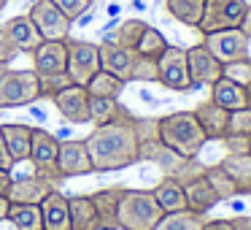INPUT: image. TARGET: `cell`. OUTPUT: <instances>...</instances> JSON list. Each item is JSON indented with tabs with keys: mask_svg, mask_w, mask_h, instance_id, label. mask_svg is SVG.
Masks as SVG:
<instances>
[{
	"mask_svg": "<svg viewBox=\"0 0 251 230\" xmlns=\"http://www.w3.org/2000/svg\"><path fill=\"white\" fill-rule=\"evenodd\" d=\"M87 152L92 160L95 173H108V171H122L127 165L138 163V130L135 116L127 109L119 111L114 122L92 127L87 138Z\"/></svg>",
	"mask_w": 251,
	"mask_h": 230,
	"instance_id": "6da1fadb",
	"label": "cell"
},
{
	"mask_svg": "<svg viewBox=\"0 0 251 230\" xmlns=\"http://www.w3.org/2000/svg\"><path fill=\"white\" fill-rule=\"evenodd\" d=\"M157 130L162 146L181 154V157H197L202 152V146L208 144L195 111H173V114L159 116Z\"/></svg>",
	"mask_w": 251,
	"mask_h": 230,
	"instance_id": "7a4b0ae2",
	"label": "cell"
},
{
	"mask_svg": "<svg viewBox=\"0 0 251 230\" xmlns=\"http://www.w3.org/2000/svg\"><path fill=\"white\" fill-rule=\"evenodd\" d=\"M100 68L111 76L130 82H157V60L141 57L135 49H125L116 44H100Z\"/></svg>",
	"mask_w": 251,
	"mask_h": 230,
	"instance_id": "3957f363",
	"label": "cell"
},
{
	"mask_svg": "<svg viewBox=\"0 0 251 230\" xmlns=\"http://www.w3.org/2000/svg\"><path fill=\"white\" fill-rule=\"evenodd\" d=\"M165 217L151 190H125L116 211L119 230H154Z\"/></svg>",
	"mask_w": 251,
	"mask_h": 230,
	"instance_id": "277c9868",
	"label": "cell"
},
{
	"mask_svg": "<svg viewBox=\"0 0 251 230\" xmlns=\"http://www.w3.org/2000/svg\"><path fill=\"white\" fill-rule=\"evenodd\" d=\"M41 100L38 73L35 71H11L0 79V109H17V106H33Z\"/></svg>",
	"mask_w": 251,
	"mask_h": 230,
	"instance_id": "5b68a950",
	"label": "cell"
},
{
	"mask_svg": "<svg viewBox=\"0 0 251 230\" xmlns=\"http://www.w3.org/2000/svg\"><path fill=\"white\" fill-rule=\"evenodd\" d=\"M57 152H60V141L57 136L46 133L44 127H33V146H30V163L35 168V176L46 179L49 184H60L62 173L57 168Z\"/></svg>",
	"mask_w": 251,
	"mask_h": 230,
	"instance_id": "8992f818",
	"label": "cell"
},
{
	"mask_svg": "<svg viewBox=\"0 0 251 230\" xmlns=\"http://www.w3.org/2000/svg\"><path fill=\"white\" fill-rule=\"evenodd\" d=\"M100 68V46L89 44V41H73L68 38V76L73 84L78 87H87L89 79L95 76Z\"/></svg>",
	"mask_w": 251,
	"mask_h": 230,
	"instance_id": "52a82bcc",
	"label": "cell"
},
{
	"mask_svg": "<svg viewBox=\"0 0 251 230\" xmlns=\"http://www.w3.org/2000/svg\"><path fill=\"white\" fill-rule=\"evenodd\" d=\"M246 6H249L246 0H205V11H202L197 30L202 35H208V33H216V30L240 28Z\"/></svg>",
	"mask_w": 251,
	"mask_h": 230,
	"instance_id": "ba28073f",
	"label": "cell"
},
{
	"mask_svg": "<svg viewBox=\"0 0 251 230\" xmlns=\"http://www.w3.org/2000/svg\"><path fill=\"white\" fill-rule=\"evenodd\" d=\"M249 44H251V38L240 28L216 30V33L202 35V46H205V49L211 52V55L222 62V65L249 57Z\"/></svg>",
	"mask_w": 251,
	"mask_h": 230,
	"instance_id": "9c48e42d",
	"label": "cell"
},
{
	"mask_svg": "<svg viewBox=\"0 0 251 230\" xmlns=\"http://www.w3.org/2000/svg\"><path fill=\"white\" fill-rule=\"evenodd\" d=\"M157 82L173 92H189L192 79H189V65H186V49L170 44L165 55L157 60Z\"/></svg>",
	"mask_w": 251,
	"mask_h": 230,
	"instance_id": "30bf717a",
	"label": "cell"
},
{
	"mask_svg": "<svg viewBox=\"0 0 251 230\" xmlns=\"http://www.w3.org/2000/svg\"><path fill=\"white\" fill-rule=\"evenodd\" d=\"M27 17L33 19L35 30L41 33L44 41H68V35H71L73 22L51 3V0H35Z\"/></svg>",
	"mask_w": 251,
	"mask_h": 230,
	"instance_id": "8fae6325",
	"label": "cell"
},
{
	"mask_svg": "<svg viewBox=\"0 0 251 230\" xmlns=\"http://www.w3.org/2000/svg\"><path fill=\"white\" fill-rule=\"evenodd\" d=\"M186 65H189V79H192V89L197 87H211L213 82L224 76V65L205 49L202 44L186 49Z\"/></svg>",
	"mask_w": 251,
	"mask_h": 230,
	"instance_id": "7c38bea8",
	"label": "cell"
},
{
	"mask_svg": "<svg viewBox=\"0 0 251 230\" xmlns=\"http://www.w3.org/2000/svg\"><path fill=\"white\" fill-rule=\"evenodd\" d=\"M57 111L62 114V119L71 122V125H87L89 122V92L87 87H78V84H71L62 92H57L54 98Z\"/></svg>",
	"mask_w": 251,
	"mask_h": 230,
	"instance_id": "4fadbf2b",
	"label": "cell"
},
{
	"mask_svg": "<svg viewBox=\"0 0 251 230\" xmlns=\"http://www.w3.org/2000/svg\"><path fill=\"white\" fill-rule=\"evenodd\" d=\"M57 168H60L62 179H71V176H87L95 173L92 171V160H89L87 144L84 141H60V152H57Z\"/></svg>",
	"mask_w": 251,
	"mask_h": 230,
	"instance_id": "5bb4252c",
	"label": "cell"
},
{
	"mask_svg": "<svg viewBox=\"0 0 251 230\" xmlns=\"http://www.w3.org/2000/svg\"><path fill=\"white\" fill-rule=\"evenodd\" d=\"M33 71L38 76L68 71V41H41V46L33 52Z\"/></svg>",
	"mask_w": 251,
	"mask_h": 230,
	"instance_id": "9a60e30c",
	"label": "cell"
},
{
	"mask_svg": "<svg viewBox=\"0 0 251 230\" xmlns=\"http://www.w3.org/2000/svg\"><path fill=\"white\" fill-rule=\"evenodd\" d=\"M3 33H6V38L11 41V46L22 55V52H27V55H33L35 49L41 46V33L35 30V25H33V19L27 17V14H22V17H14V19H8L6 25H3Z\"/></svg>",
	"mask_w": 251,
	"mask_h": 230,
	"instance_id": "2e32d148",
	"label": "cell"
},
{
	"mask_svg": "<svg viewBox=\"0 0 251 230\" xmlns=\"http://www.w3.org/2000/svg\"><path fill=\"white\" fill-rule=\"evenodd\" d=\"M125 187H108V190L92 192V206L98 211V230H119L116 222V211H119V201Z\"/></svg>",
	"mask_w": 251,
	"mask_h": 230,
	"instance_id": "e0dca14e",
	"label": "cell"
},
{
	"mask_svg": "<svg viewBox=\"0 0 251 230\" xmlns=\"http://www.w3.org/2000/svg\"><path fill=\"white\" fill-rule=\"evenodd\" d=\"M195 116L200 122L202 133H205L208 141H222L227 136V122H229V111H224L222 106H216L211 98L202 100L195 109Z\"/></svg>",
	"mask_w": 251,
	"mask_h": 230,
	"instance_id": "ac0fdd59",
	"label": "cell"
},
{
	"mask_svg": "<svg viewBox=\"0 0 251 230\" xmlns=\"http://www.w3.org/2000/svg\"><path fill=\"white\" fill-rule=\"evenodd\" d=\"M41 206V219H44V230H71V211H68V198L60 190H51Z\"/></svg>",
	"mask_w": 251,
	"mask_h": 230,
	"instance_id": "d6986e66",
	"label": "cell"
},
{
	"mask_svg": "<svg viewBox=\"0 0 251 230\" xmlns=\"http://www.w3.org/2000/svg\"><path fill=\"white\" fill-rule=\"evenodd\" d=\"M51 190H54V184H49L46 179H41L35 173L14 176L11 192H8V203H41Z\"/></svg>",
	"mask_w": 251,
	"mask_h": 230,
	"instance_id": "ffe728a7",
	"label": "cell"
},
{
	"mask_svg": "<svg viewBox=\"0 0 251 230\" xmlns=\"http://www.w3.org/2000/svg\"><path fill=\"white\" fill-rule=\"evenodd\" d=\"M184 195H186V208L195 211V214H208L216 203H222V201H219V195L213 192V187L208 184L205 173L197 176V179H192V181H186V184H184Z\"/></svg>",
	"mask_w": 251,
	"mask_h": 230,
	"instance_id": "44dd1931",
	"label": "cell"
},
{
	"mask_svg": "<svg viewBox=\"0 0 251 230\" xmlns=\"http://www.w3.org/2000/svg\"><path fill=\"white\" fill-rule=\"evenodd\" d=\"M3 130V141H6V149L11 154L14 165L30 160V146H33V127L30 125H0Z\"/></svg>",
	"mask_w": 251,
	"mask_h": 230,
	"instance_id": "7402d4cb",
	"label": "cell"
},
{
	"mask_svg": "<svg viewBox=\"0 0 251 230\" xmlns=\"http://www.w3.org/2000/svg\"><path fill=\"white\" fill-rule=\"evenodd\" d=\"M211 100L216 106H222L224 111L246 109V87H240V84H235L232 79L222 76L219 82L211 84Z\"/></svg>",
	"mask_w": 251,
	"mask_h": 230,
	"instance_id": "603a6c76",
	"label": "cell"
},
{
	"mask_svg": "<svg viewBox=\"0 0 251 230\" xmlns=\"http://www.w3.org/2000/svg\"><path fill=\"white\" fill-rule=\"evenodd\" d=\"M219 165L235 181L238 195H251V154H227Z\"/></svg>",
	"mask_w": 251,
	"mask_h": 230,
	"instance_id": "cb8c5ba5",
	"label": "cell"
},
{
	"mask_svg": "<svg viewBox=\"0 0 251 230\" xmlns=\"http://www.w3.org/2000/svg\"><path fill=\"white\" fill-rule=\"evenodd\" d=\"M68 211H71V230H98V211L89 195H71Z\"/></svg>",
	"mask_w": 251,
	"mask_h": 230,
	"instance_id": "d4e9b609",
	"label": "cell"
},
{
	"mask_svg": "<svg viewBox=\"0 0 251 230\" xmlns=\"http://www.w3.org/2000/svg\"><path fill=\"white\" fill-rule=\"evenodd\" d=\"M154 198H157L159 208H162L165 214H173V211H184L186 208V195H184V184H178L176 179H168V176H162V181H159L157 187H154Z\"/></svg>",
	"mask_w": 251,
	"mask_h": 230,
	"instance_id": "484cf974",
	"label": "cell"
},
{
	"mask_svg": "<svg viewBox=\"0 0 251 230\" xmlns=\"http://www.w3.org/2000/svg\"><path fill=\"white\" fill-rule=\"evenodd\" d=\"M6 219L17 230H44V219H41L38 203H8Z\"/></svg>",
	"mask_w": 251,
	"mask_h": 230,
	"instance_id": "4316f807",
	"label": "cell"
},
{
	"mask_svg": "<svg viewBox=\"0 0 251 230\" xmlns=\"http://www.w3.org/2000/svg\"><path fill=\"white\" fill-rule=\"evenodd\" d=\"M165 8H168V14L176 22L197 30L202 11H205V0H165Z\"/></svg>",
	"mask_w": 251,
	"mask_h": 230,
	"instance_id": "83f0119b",
	"label": "cell"
},
{
	"mask_svg": "<svg viewBox=\"0 0 251 230\" xmlns=\"http://www.w3.org/2000/svg\"><path fill=\"white\" fill-rule=\"evenodd\" d=\"M149 25L143 19H125L114 33H105V44H116V46H125V49H135L141 35L146 33Z\"/></svg>",
	"mask_w": 251,
	"mask_h": 230,
	"instance_id": "f1b7e54d",
	"label": "cell"
},
{
	"mask_svg": "<svg viewBox=\"0 0 251 230\" xmlns=\"http://www.w3.org/2000/svg\"><path fill=\"white\" fill-rule=\"evenodd\" d=\"M202 228H205V214H195L189 208H184V211L165 214L154 230H202Z\"/></svg>",
	"mask_w": 251,
	"mask_h": 230,
	"instance_id": "f546056e",
	"label": "cell"
},
{
	"mask_svg": "<svg viewBox=\"0 0 251 230\" xmlns=\"http://www.w3.org/2000/svg\"><path fill=\"white\" fill-rule=\"evenodd\" d=\"M89 98H119L125 92V82L116 76H111L108 71H98L87 84Z\"/></svg>",
	"mask_w": 251,
	"mask_h": 230,
	"instance_id": "4dcf8cb0",
	"label": "cell"
},
{
	"mask_svg": "<svg viewBox=\"0 0 251 230\" xmlns=\"http://www.w3.org/2000/svg\"><path fill=\"white\" fill-rule=\"evenodd\" d=\"M125 106L119 103V98H89V122L95 127L98 125H108L119 116V111Z\"/></svg>",
	"mask_w": 251,
	"mask_h": 230,
	"instance_id": "1f68e13d",
	"label": "cell"
},
{
	"mask_svg": "<svg viewBox=\"0 0 251 230\" xmlns=\"http://www.w3.org/2000/svg\"><path fill=\"white\" fill-rule=\"evenodd\" d=\"M168 38H165L162 33H159L157 28H151L149 25L146 28V33L141 35V41H138V46H135V52L141 57H149V60H159V57L165 55V49H168Z\"/></svg>",
	"mask_w": 251,
	"mask_h": 230,
	"instance_id": "d6a6232c",
	"label": "cell"
},
{
	"mask_svg": "<svg viewBox=\"0 0 251 230\" xmlns=\"http://www.w3.org/2000/svg\"><path fill=\"white\" fill-rule=\"evenodd\" d=\"M205 179H208V184L213 187V192L219 195V201H232V198H238V187H235V181L224 173L219 163L205 168Z\"/></svg>",
	"mask_w": 251,
	"mask_h": 230,
	"instance_id": "836d02e7",
	"label": "cell"
},
{
	"mask_svg": "<svg viewBox=\"0 0 251 230\" xmlns=\"http://www.w3.org/2000/svg\"><path fill=\"white\" fill-rule=\"evenodd\" d=\"M71 76L68 73H51V76H38V89L41 98H54L57 92H62L65 87H71Z\"/></svg>",
	"mask_w": 251,
	"mask_h": 230,
	"instance_id": "e575fe53",
	"label": "cell"
},
{
	"mask_svg": "<svg viewBox=\"0 0 251 230\" xmlns=\"http://www.w3.org/2000/svg\"><path fill=\"white\" fill-rule=\"evenodd\" d=\"M224 76L232 79L240 87H249L251 84V57H243V60H235L224 65Z\"/></svg>",
	"mask_w": 251,
	"mask_h": 230,
	"instance_id": "d590c367",
	"label": "cell"
},
{
	"mask_svg": "<svg viewBox=\"0 0 251 230\" xmlns=\"http://www.w3.org/2000/svg\"><path fill=\"white\" fill-rule=\"evenodd\" d=\"M227 136H251V109L229 111Z\"/></svg>",
	"mask_w": 251,
	"mask_h": 230,
	"instance_id": "8d00e7d4",
	"label": "cell"
},
{
	"mask_svg": "<svg viewBox=\"0 0 251 230\" xmlns=\"http://www.w3.org/2000/svg\"><path fill=\"white\" fill-rule=\"evenodd\" d=\"M51 3H54V6L60 8L62 14H65L71 22H76V19H81L84 14L92 8L95 0H51Z\"/></svg>",
	"mask_w": 251,
	"mask_h": 230,
	"instance_id": "74e56055",
	"label": "cell"
},
{
	"mask_svg": "<svg viewBox=\"0 0 251 230\" xmlns=\"http://www.w3.org/2000/svg\"><path fill=\"white\" fill-rule=\"evenodd\" d=\"M222 144L227 154H249V136H224Z\"/></svg>",
	"mask_w": 251,
	"mask_h": 230,
	"instance_id": "f35d334b",
	"label": "cell"
},
{
	"mask_svg": "<svg viewBox=\"0 0 251 230\" xmlns=\"http://www.w3.org/2000/svg\"><path fill=\"white\" fill-rule=\"evenodd\" d=\"M17 55H19V52L11 46V41L6 38V33L0 30V62H6V65H8V62H11Z\"/></svg>",
	"mask_w": 251,
	"mask_h": 230,
	"instance_id": "ab89813d",
	"label": "cell"
},
{
	"mask_svg": "<svg viewBox=\"0 0 251 230\" xmlns=\"http://www.w3.org/2000/svg\"><path fill=\"white\" fill-rule=\"evenodd\" d=\"M14 168V160L6 149V141H3V130H0V171H11Z\"/></svg>",
	"mask_w": 251,
	"mask_h": 230,
	"instance_id": "60d3db41",
	"label": "cell"
},
{
	"mask_svg": "<svg viewBox=\"0 0 251 230\" xmlns=\"http://www.w3.org/2000/svg\"><path fill=\"white\" fill-rule=\"evenodd\" d=\"M11 184H14V173H11V171H0V198H6V201H8Z\"/></svg>",
	"mask_w": 251,
	"mask_h": 230,
	"instance_id": "b9f144b4",
	"label": "cell"
},
{
	"mask_svg": "<svg viewBox=\"0 0 251 230\" xmlns=\"http://www.w3.org/2000/svg\"><path fill=\"white\" fill-rule=\"evenodd\" d=\"M202 230H232V219H205Z\"/></svg>",
	"mask_w": 251,
	"mask_h": 230,
	"instance_id": "7bdbcfd3",
	"label": "cell"
},
{
	"mask_svg": "<svg viewBox=\"0 0 251 230\" xmlns=\"http://www.w3.org/2000/svg\"><path fill=\"white\" fill-rule=\"evenodd\" d=\"M240 30L251 38V3L246 6V14H243V22H240Z\"/></svg>",
	"mask_w": 251,
	"mask_h": 230,
	"instance_id": "ee69618b",
	"label": "cell"
},
{
	"mask_svg": "<svg viewBox=\"0 0 251 230\" xmlns=\"http://www.w3.org/2000/svg\"><path fill=\"white\" fill-rule=\"evenodd\" d=\"M232 230H251V217H235Z\"/></svg>",
	"mask_w": 251,
	"mask_h": 230,
	"instance_id": "f6af8a7d",
	"label": "cell"
},
{
	"mask_svg": "<svg viewBox=\"0 0 251 230\" xmlns=\"http://www.w3.org/2000/svg\"><path fill=\"white\" fill-rule=\"evenodd\" d=\"M6 214H8V201L0 198V222H6Z\"/></svg>",
	"mask_w": 251,
	"mask_h": 230,
	"instance_id": "bcb514c9",
	"label": "cell"
},
{
	"mask_svg": "<svg viewBox=\"0 0 251 230\" xmlns=\"http://www.w3.org/2000/svg\"><path fill=\"white\" fill-rule=\"evenodd\" d=\"M246 109H251V84L246 87Z\"/></svg>",
	"mask_w": 251,
	"mask_h": 230,
	"instance_id": "7dc6e473",
	"label": "cell"
},
{
	"mask_svg": "<svg viewBox=\"0 0 251 230\" xmlns=\"http://www.w3.org/2000/svg\"><path fill=\"white\" fill-rule=\"evenodd\" d=\"M33 116H35V119H46V111H41V109H33Z\"/></svg>",
	"mask_w": 251,
	"mask_h": 230,
	"instance_id": "c3c4849f",
	"label": "cell"
},
{
	"mask_svg": "<svg viewBox=\"0 0 251 230\" xmlns=\"http://www.w3.org/2000/svg\"><path fill=\"white\" fill-rule=\"evenodd\" d=\"M6 71H8V65H6V62H0V79L6 76Z\"/></svg>",
	"mask_w": 251,
	"mask_h": 230,
	"instance_id": "681fc988",
	"label": "cell"
},
{
	"mask_svg": "<svg viewBox=\"0 0 251 230\" xmlns=\"http://www.w3.org/2000/svg\"><path fill=\"white\" fill-rule=\"evenodd\" d=\"M6 6H8V0H0V11H3Z\"/></svg>",
	"mask_w": 251,
	"mask_h": 230,
	"instance_id": "f907efd6",
	"label": "cell"
},
{
	"mask_svg": "<svg viewBox=\"0 0 251 230\" xmlns=\"http://www.w3.org/2000/svg\"><path fill=\"white\" fill-rule=\"evenodd\" d=\"M249 154H251V136H249Z\"/></svg>",
	"mask_w": 251,
	"mask_h": 230,
	"instance_id": "816d5d0a",
	"label": "cell"
}]
</instances>
